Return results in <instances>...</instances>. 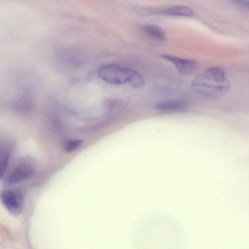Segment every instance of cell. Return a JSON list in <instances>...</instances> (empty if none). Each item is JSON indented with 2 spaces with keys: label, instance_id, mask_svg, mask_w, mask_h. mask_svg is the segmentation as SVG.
I'll use <instances>...</instances> for the list:
<instances>
[{
  "label": "cell",
  "instance_id": "obj_7",
  "mask_svg": "<svg viewBox=\"0 0 249 249\" xmlns=\"http://www.w3.org/2000/svg\"><path fill=\"white\" fill-rule=\"evenodd\" d=\"M156 12L161 15L170 16L191 17L194 15L193 11L189 7L183 5H176Z\"/></svg>",
  "mask_w": 249,
  "mask_h": 249
},
{
  "label": "cell",
  "instance_id": "obj_10",
  "mask_svg": "<svg viewBox=\"0 0 249 249\" xmlns=\"http://www.w3.org/2000/svg\"><path fill=\"white\" fill-rule=\"evenodd\" d=\"M128 82L133 88H141L144 84V80L141 74L131 69Z\"/></svg>",
  "mask_w": 249,
  "mask_h": 249
},
{
  "label": "cell",
  "instance_id": "obj_9",
  "mask_svg": "<svg viewBox=\"0 0 249 249\" xmlns=\"http://www.w3.org/2000/svg\"><path fill=\"white\" fill-rule=\"evenodd\" d=\"M10 153L6 149H1L0 154V178L4 176L9 161Z\"/></svg>",
  "mask_w": 249,
  "mask_h": 249
},
{
  "label": "cell",
  "instance_id": "obj_5",
  "mask_svg": "<svg viewBox=\"0 0 249 249\" xmlns=\"http://www.w3.org/2000/svg\"><path fill=\"white\" fill-rule=\"evenodd\" d=\"M161 57L172 63L179 73L184 76L193 73L197 67V63L192 59L180 58L167 54H163Z\"/></svg>",
  "mask_w": 249,
  "mask_h": 249
},
{
  "label": "cell",
  "instance_id": "obj_11",
  "mask_svg": "<svg viewBox=\"0 0 249 249\" xmlns=\"http://www.w3.org/2000/svg\"><path fill=\"white\" fill-rule=\"evenodd\" d=\"M81 140H73L67 142L64 145V149L66 152H71L78 149L82 144Z\"/></svg>",
  "mask_w": 249,
  "mask_h": 249
},
{
  "label": "cell",
  "instance_id": "obj_8",
  "mask_svg": "<svg viewBox=\"0 0 249 249\" xmlns=\"http://www.w3.org/2000/svg\"><path fill=\"white\" fill-rule=\"evenodd\" d=\"M141 31L147 36L159 41H164L166 34L160 27L152 24H145L140 27Z\"/></svg>",
  "mask_w": 249,
  "mask_h": 249
},
{
  "label": "cell",
  "instance_id": "obj_12",
  "mask_svg": "<svg viewBox=\"0 0 249 249\" xmlns=\"http://www.w3.org/2000/svg\"><path fill=\"white\" fill-rule=\"evenodd\" d=\"M240 2L243 3V4L249 6V0H237Z\"/></svg>",
  "mask_w": 249,
  "mask_h": 249
},
{
  "label": "cell",
  "instance_id": "obj_6",
  "mask_svg": "<svg viewBox=\"0 0 249 249\" xmlns=\"http://www.w3.org/2000/svg\"><path fill=\"white\" fill-rule=\"evenodd\" d=\"M188 105V102L186 100L175 99L158 102L155 104L154 107L163 112H175L184 110Z\"/></svg>",
  "mask_w": 249,
  "mask_h": 249
},
{
  "label": "cell",
  "instance_id": "obj_2",
  "mask_svg": "<svg viewBox=\"0 0 249 249\" xmlns=\"http://www.w3.org/2000/svg\"><path fill=\"white\" fill-rule=\"evenodd\" d=\"M131 69L123 68L115 64L102 66L98 74L103 80L111 84L121 85L128 82Z\"/></svg>",
  "mask_w": 249,
  "mask_h": 249
},
{
  "label": "cell",
  "instance_id": "obj_3",
  "mask_svg": "<svg viewBox=\"0 0 249 249\" xmlns=\"http://www.w3.org/2000/svg\"><path fill=\"white\" fill-rule=\"evenodd\" d=\"M34 173V169L29 162L25 160L18 163L5 177L4 183L13 185L30 178Z\"/></svg>",
  "mask_w": 249,
  "mask_h": 249
},
{
  "label": "cell",
  "instance_id": "obj_1",
  "mask_svg": "<svg viewBox=\"0 0 249 249\" xmlns=\"http://www.w3.org/2000/svg\"><path fill=\"white\" fill-rule=\"evenodd\" d=\"M191 86L198 94L213 99L221 97L228 91L230 82L223 69L213 67L198 74L193 80Z\"/></svg>",
  "mask_w": 249,
  "mask_h": 249
},
{
  "label": "cell",
  "instance_id": "obj_4",
  "mask_svg": "<svg viewBox=\"0 0 249 249\" xmlns=\"http://www.w3.org/2000/svg\"><path fill=\"white\" fill-rule=\"evenodd\" d=\"M1 201L7 210L13 214H18L23 209V196L18 190L4 191L1 194Z\"/></svg>",
  "mask_w": 249,
  "mask_h": 249
}]
</instances>
